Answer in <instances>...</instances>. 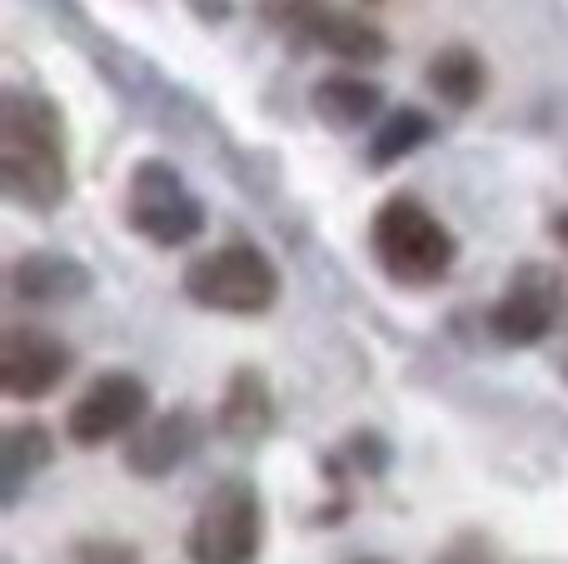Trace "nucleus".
I'll use <instances>...</instances> for the list:
<instances>
[{
    "mask_svg": "<svg viewBox=\"0 0 568 564\" xmlns=\"http://www.w3.org/2000/svg\"><path fill=\"white\" fill-rule=\"evenodd\" d=\"M65 125L45 95L10 90L0 105V190L30 210L65 200Z\"/></svg>",
    "mask_w": 568,
    "mask_h": 564,
    "instance_id": "1",
    "label": "nucleus"
},
{
    "mask_svg": "<svg viewBox=\"0 0 568 564\" xmlns=\"http://www.w3.org/2000/svg\"><path fill=\"white\" fill-rule=\"evenodd\" d=\"M369 250H374L379 270L394 280V285H414V290L444 280L449 265H454V255H459L449 225L409 195H394L374 210Z\"/></svg>",
    "mask_w": 568,
    "mask_h": 564,
    "instance_id": "2",
    "label": "nucleus"
},
{
    "mask_svg": "<svg viewBox=\"0 0 568 564\" xmlns=\"http://www.w3.org/2000/svg\"><path fill=\"white\" fill-rule=\"evenodd\" d=\"M185 295L220 315H260L280 295V270L250 240H225L185 270Z\"/></svg>",
    "mask_w": 568,
    "mask_h": 564,
    "instance_id": "3",
    "label": "nucleus"
},
{
    "mask_svg": "<svg viewBox=\"0 0 568 564\" xmlns=\"http://www.w3.org/2000/svg\"><path fill=\"white\" fill-rule=\"evenodd\" d=\"M260 500L245 480H225L210 490L185 530L190 564H255L260 555Z\"/></svg>",
    "mask_w": 568,
    "mask_h": 564,
    "instance_id": "4",
    "label": "nucleus"
},
{
    "mask_svg": "<svg viewBox=\"0 0 568 564\" xmlns=\"http://www.w3.org/2000/svg\"><path fill=\"white\" fill-rule=\"evenodd\" d=\"M125 215L155 245H190L205 230V205L185 190V180L165 165V160H145L130 175L125 190Z\"/></svg>",
    "mask_w": 568,
    "mask_h": 564,
    "instance_id": "5",
    "label": "nucleus"
},
{
    "mask_svg": "<svg viewBox=\"0 0 568 564\" xmlns=\"http://www.w3.org/2000/svg\"><path fill=\"white\" fill-rule=\"evenodd\" d=\"M145 410H150L145 380L130 375V370H110V375L90 380L85 395L70 405L65 430H70V440H75V445L100 450V445H110V440L130 435V430L145 420Z\"/></svg>",
    "mask_w": 568,
    "mask_h": 564,
    "instance_id": "6",
    "label": "nucleus"
},
{
    "mask_svg": "<svg viewBox=\"0 0 568 564\" xmlns=\"http://www.w3.org/2000/svg\"><path fill=\"white\" fill-rule=\"evenodd\" d=\"M564 315V280L549 265H524L489 310V330L504 345H539Z\"/></svg>",
    "mask_w": 568,
    "mask_h": 564,
    "instance_id": "7",
    "label": "nucleus"
},
{
    "mask_svg": "<svg viewBox=\"0 0 568 564\" xmlns=\"http://www.w3.org/2000/svg\"><path fill=\"white\" fill-rule=\"evenodd\" d=\"M70 375V345L40 325H10L0 340V390L10 400H40Z\"/></svg>",
    "mask_w": 568,
    "mask_h": 564,
    "instance_id": "8",
    "label": "nucleus"
},
{
    "mask_svg": "<svg viewBox=\"0 0 568 564\" xmlns=\"http://www.w3.org/2000/svg\"><path fill=\"white\" fill-rule=\"evenodd\" d=\"M195 445H200L195 415L170 410V415H160L155 425H145L135 440H130L125 460H130V470H135V475H170V470H175Z\"/></svg>",
    "mask_w": 568,
    "mask_h": 564,
    "instance_id": "9",
    "label": "nucleus"
},
{
    "mask_svg": "<svg viewBox=\"0 0 568 564\" xmlns=\"http://www.w3.org/2000/svg\"><path fill=\"white\" fill-rule=\"evenodd\" d=\"M85 270L65 255H26L10 270V285L20 300H40V305H55V300H75L85 295Z\"/></svg>",
    "mask_w": 568,
    "mask_h": 564,
    "instance_id": "10",
    "label": "nucleus"
},
{
    "mask_svg": "<svg viewBox=\"0 0 568 564\" xmlns=\"http://www.w3.org/2000/svg\"><path fill=\"white\" fill-rule=\"evenodd\" d=\"M314 110L320 120H329L334 130H354V125H369L379 115V85L364 75H324L314 85Z\"/></svg>",
    "mask_w": 568,
    "mask_h": 564,
    "instance_id": "11",
    "label": "nucleus"
},
{
    "mask_svg": "<svg viewBox=\"0 0 568 564\" xmlns=\"http://www.w3.org/2000/svg\"><path fill=\"white\" fill-rule=\"evenodd\" d=\"M220 425L235 440H260L275 425V400H270V385L255 370H240V375L230 380V395H225V405H220Z\"/></svg>",
    "mask_w": 568,
    "mask_h": 564,
    "instance_id": "12",
    "label": "nucleus"
},
{
    "mask_svg": "<svg viewBox=\"0 0 568 564\" xmlns=\"http://www.w3.org/2000/svg\"><path fill=\"white\" fill-rule=\"evenodd\" d=\"M484 80H489V70H484V60L469 46H449L429 60V85L449 105H474L484 95Z\"/></svg>",
    "mask_w": 568,
    "mask_h": 564,
    "instance_id": "13",
    "label": "nucleus"
},
{
    "mask_svg": "<svg viewBox=\"0 0 568 564\" xmlns=\"http://www.w3.org/2000/svg\"><path fill=\"white\" fill-rule=\"evenodd\" d=\"M0 455H6V500H20L26 480L50 460V435L40 425H16L0 445Z\"/></svg>",
    "mask_w": 568,
    "mask_h": 564,
    "instance_id": "14",
    "label": "nucleus"
},
{
    "mask_svg": "<svg viewBox=\"0 0 568 564\" xmlns=\"http://www.w3.org/2000/svg\"><path fill=\"white\" fill-rule=\"evenodd\" d=\"M429 135H434V125L424 110H399V115H389L379 125V135H374V165H389L394 155H409V150L424 145Z\"/></svg>",
    "mask_w": 568,
    "mask_h": 564,
    "instance_id": "15",
    "label": "nucleus"
},
{
    "mask_svg": "<svg viewBox=\"0 0 568 564\" xmlns=\"http://www.w3.org/2000/svg\"><path fill=\"white\" fill-rule=\"evenodd\" d=\"M260 16H265L275 30H284V36L314 40L320 20L329 16V0H260Z\"/></svg>",
    "mask_w": 568,
    "mask_h": 564,
    "instance_id": "16",
    "label": "nucleus"
},
{
    "mask_svg": "<svg viewBox=\"0 0 568 564\" xmlns=\"http://www.w3.org/2000/svg\"><path fill=\"white\" fill-rule=\"evenodd\" d=\"M80 564H135V550H120V545H85L80 550Z\"/></svg>",
    "mask_w": 568,
    "mask_h": 564,
    "instance_id": "17",
    "label": "nucleus"
},
{
    "mask_svg": "<svg viewBox=\"0 0 568 564\" xmlns=\"http://www.w3.org/2000/svg\"><path fill=\"white\" fill-rule=\"evenodd\" d=\"M559 235H564V245H568V215L559 220Z\"/></svg>",
    "mask_w": 568,
    "mask_h": 564,
    "instance_id": "18",
    "label": "nucleus"
},
{
    "mask_svg": "<svg viewBox=\"0 0 568 564\" xmlns=\"http://www.w3.org/2000/svg\"><path fill=\"white\" fill-rule=\"evenodd\" d=\"M369 564H374V560H369Z\"/></svg>",
    "mask_w": 568,
    "mask_h": 564,
    "instance_id": "19",
    "label": "nucleus"
}]
</instances>
